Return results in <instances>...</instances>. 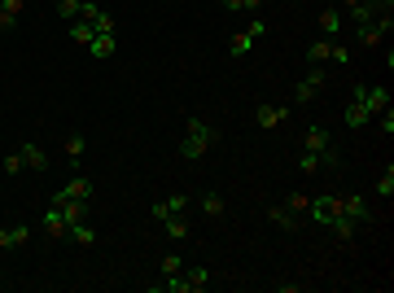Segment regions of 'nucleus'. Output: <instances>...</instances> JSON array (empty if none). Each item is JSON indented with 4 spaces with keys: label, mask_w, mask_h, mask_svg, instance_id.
Listing matches in <instances>:
<instances>
[{
    "label": "nucleus",
    "mask_w": 394,
    "mask_h": 293,
    "mask_svg": "<svg viewBox=\"0 0 394 293\" xmlns=\"http://www.w3.org/2000/svg\"><path fill=\"white\" fill-rule=\"evenodd\" d=\"M377 197H386V202L394 197V167H386V171L377 175Z\"/></svg>",
    "instance_id": "nucleus-23"
},
{
    "label": "nucleus",
    "mask_w": 394,
    "mask_h": 293,
    "mask_svg": "<svg viewBox=\"0 0 394 293\" xmlns=\"http://www.w3.org/2000/svg\"><path fill=\"white\" fill-rule=\"evenodd\" d=\"M162 228H166V237H171L175 245H184V241H188V224H184V215H171V219H162Z\"/></svg>",
    "instance_id": "nucleus-16"
},
{
    "label": "nucleus",
    "mask_w": 394,
    "mask_h": 293,
    "mask_svg": "<svg viewBox=\"0 0 394 293\" xmlns=\"http://www.w3.org/2000/svg\"><path fill=\"white\" fill-rule=\"evenodd\" d=\"M0 167H5V175H18V171H22V154L14 149V154H9L5 162H0Z\"/></svg>",
    "instance_id": "nucleus-32"
},
{
    "label": "nucleus",
    "mask_w": 394,
    "mask_h": 293,
    "mask_svg": "<svg viewBox=\"0 0 394 293\" xmlns=\"http://www.w3.org/2000/svg\"><path fill=\"white\" fill-rule=\"evenodd\" d=\"M342 215H346V219H355V224H373V206H368V197H364V193L342 197Z\"/></svg>",
    "instance_id": "nucleus-6"
},
{
    "label": "nucleus",
    "mask_w": 394,
    "mask_h": 293,
    "mask_svg": "<svg viewBox=\"0 0 394 293\" xmlns=\"http://www.w3.org/2000/svg\"><path fill=\"white\" fill-rule=\"evenodd\" d=\"M355 228H360V224H355V219H346L342 210H338V215L329 219V232H333V237H338L342 245H351V241H355Z\"/></svg>",
    "instance_id": "nucleus-14"
},
{
    "label": "nucleus",
    "mask_w": 394,
    "mask_h": 293,
    "mask_svg": "<svg viewBox=\"0 0 394 293\" xmlns=\"http://www.w3.org/2000/svg\"><path fill=\"white\" fill-rule=\"evenodd\" d=\"M285 119H289V105H259V110H254L259 127H281Z\"/></svg>",
    "instance_id": "nucleus-11"
},
{
    "label": "nucleus",
    "mask_w": 394,
    "mask_h": 293,
    "mask_svg": "<svg viewBox=\"0 0 394 293\" xmlns=\"http://www.w3.org/2000/svg\"><path fill=\"white\" fill-rule=\"evenodd\" d=\"M0 250H14V241H9V228H0Z\"/></svg>",
    "instance_id": "nucleus-39"
},
{
    "label": "nucleus",
    "mask_w": 394,
    "mask_h": 293,
    "mask_svg": "<svg viewBox=\"0 0 394 293\" xmlns=\"http://www.w3.org/2000/svg\"><path fill=\"white\" fill-rule=\"evenodd\" d=\"M250 49H254V35H250V31H241V35H232V40H228V53L232 57H245Z\"/></svg>",
    "instance_id": "nucleus-20"
},
{
    "label": "nucleus",
    "mask_w": 394,
    "mask_h": 293,
    "mask_svg": "<svg viewBox=\"0 0 394 293\" xmlns=\"http://www.w3.org/2000/svg\"><path fill=\"white\" fill-rule=\"evenodd\" d=\"M83 154V136H70L66 140V158H79Z\"/></svg>",
    "instance_id": "nucleus-35"
},
{
    "label": "nucleus",
    "mask_w": 394,
    "mask_h": 293,
    "mask_svg": "<svg viewBox=\"0 0 394 293\" xmlns=\"http://www.w3.org/2000/svg\"><path fill=\"white\" fill-rule=\"evenodd\" d=\"M303 145H307V154H325V149L333 145L329 127H320V123H311V127H307V136H303Z\"/></svg>",
    "instance_id": "nucleus-12"
},
{
    "label": "nucleus",
    "mask_w": 394,
    "mask_h": 293,
    "mask_svg": "<svg viewBox=\"0 0 394 293\" xmlns=\"http://www.w3.org/2000/svg\"><path fill=\"white\" fill-rule=\"evenodd\" d=\"M219 140V132L206 123V119H188L184 123V140H180V158H188V162H197L206 149Z\"/></svg>",
    "instance_id": "nucleus-1"
},
{
    "label": "nucleus",
    "mask_w": 394,
    "mask_h": 293,
    "mask_svg": "<svg viewBox=\"0 0 394 293\" xmlns=\"http://www.w3.org/2000/svg\"><path fill=\"white\" fill-rule=\"evenodd\" d=\"M92 35H97V31H92L83 18H75V22H70V40H75L79 49H88V44H92Z\"/></svg>",
    "instance_id": "nucleus-19"
},
{
    "label": "nucleus",
    "mask_w": 394,
    "mask_h": 293,
    "mask_svg": "<svg viewBox=\"0 0 394 293\" xmlns=\"http://www.w3.org/2000/svg\"><path fill=\"white\" fill-rule=\"evenodd\" d=\"M9 241H14V245H27V241H31V228H27V224L9 228Z\"/></svg>",
    "instance_id": "nucleus-31"
},
{
    "label": "nucleus",
    "mask_w": 394,
    "mask_h": 293,
    "mask_svg": "<svg viewBox=\"0 0 394 293\" xmlns=\"http://www.w3.org/2000/svg\"><path fill=\"white\" fill-rule=\"evenodd\" d=\"M351 101L364 105L368 119H377L381 110H390V88H386V84H355V88H351Z\"/></svg>",
    "instance_id": "nucleus-2"
},
{
    "label": "nucleus",
    "mask_w": 394,
    "mask_h": 293,
    "mask_svg": "<svg viewBox=\"0 0 394 293\" xmlns=\"http://www.w3.org/2000/svg\"><path fill=\"white\" fill-rule=\"evenodd\" d=\"M276 289H281V293H303V289H311V285H303V280H281Z\"/></svg>",
    "instance_id": "nucleus-36"
},
{
    "label": "nucleus",
    "mask_w": 394,
    "mask_h": 293,
    "mask_svg": "<svg viewBox=\"0 0 394 293\" xmlns=\"http://www.w3.org/2000/svg\"><path fill=\"white\" fill-rule=\"evenodd\" d=\"M329 44H333V40H316L311 49H307V62H311V66H325V62H329Z\"/></svg>",
    "instance_id": "nucleus-22"
},
{
    "label": "nucleus",
    "mask_w": 394,
    "mask_h": 293,
    "mask_svg": "<svg viewBox=\"0 0 394 293\" xmlns=\"http://www.w3.org/2000/svg\"><path fill=\"white\" fill-rule=\"evenodd\" d=\"M289 5H303V0H289Z\"/></svg>",
    "instance_id": "nucleus-40"
},
{
    "label": "nucleus",
    "mask_w": 394,
    "mask_h": 293,
    "mask_svg": "<svg viewBox=\"0 0 394 293\" xmlns=\"http://www.w3.org/2000/svg\"><path fill=\"white\" fill-rule=\"evenodd\" d=\"M79 9H83V0H57V18H66V22H75Z\"/></svg>",
    "instance_id": "nucleus-26"
},
{
    "label": "nucleus",
    "mask_w": 394,
    "mask_h": 293,
    "mask_svg": "<svg viewBox=\"0 0 394 293\" xmlns=\"http://www.w3.org/2000/svg\"><path fill=\"white\" fill-rule=\"evenodd\" d=\"M320 88H325V70H320V66H311V70H307V79L294 88V105H311Z\"/></svg>",
    "instance_id": "nucleus-5"
},
{
    "label": "nucleus",
    "mask_w": 394,
    "mask_h": 293,
    "mask_svg": "<svg viewBox=\"0 0 394 293\" xmlns=\"http://www.w3.org/2000/svg\"><path fill=\"white\" fill-rule=\"evenodd\" d=\"M44 237H53V241H62L66 232H70V224H66V210L62 206H53V210H44Z\"/></svg>",
    "instance_id": "nucleus-8"
},
{
    "label": "nucleus",
    "mask_w": 394,
    "mask_h": 293,
    "mask_svg": "<svg viewBox=\"0 0 394 293\" xmlns=\"http://www.w3.org/2000/svg\"><path fill=\"white\" fill-rule=\"evenodd\" d=\"M201 210H206L210 219H219V215H223L228 206H223V197H219V193H206V197H201Z\"/></svg>",
    "instance_id": "nucleus-24"
},
{
    "label": "nucleus",
    "mask_w": 394,
    "mask_h": 293,
    "mask_svg": "<svg viewBox=\"0 0 394 293\" xmlns=\"http://www.w3.org/2000/svg\"><path fill=\"white\" fill-rule=\"evenodd\" d=\"M184 272V259H180V254H166V259H162V276H180Z\"/></svg>",
    "instance_id": "nucleus-28"
},
{
    "label": "nucleus",
    "mask_w": 394,
    "mask_h": 293,
    "mask_svg": "<svg viewBox=\"0 0 394 293\" xmlns=\"http://www.w3.org/2000/svg\"><path fill=\"white\" fill-rule=\"evenodd\" d=\"M320 35H325V40H333V35H342V9H338V5L320 9Z\"/></svg>",
    "instance_id": "nucleus-13"
},
{
    "label": "nucleus",
    "mask_w": 394,
    "mask_h": 293,
    "mask_svg": "<svg viewBox=\"0 0 394 293\" xmlns=\"http://www.w3.org/2000/svg\"><path fill=\"white\" fill-rule=\"evenodd\" d=\"M70 202H88L92 206V180H88V175H75L66 189L53 193V206H70Z\"/></svg>",
    "instance_id": "nucleus-3"
},
{
    "label": "nucleus",
    "mask_w": 394,
    "mask_h": 293,
    "mask_svg": "<svg viewBox=\"0 0 394 293\" xmlns=\"http://www.w3.org/2000/svg\"><path fill=\"white\" fill-rule=\"evenodd\" d=\"M245 31H250V35H254V40H259V35H263V31H267V22H263V18H254V22H250V27H245Z\"/></svg>",
    "instance_id": "nucleus-38"
},
{
    "label": "nucleus",
    "mask_w": 394,
    "mask_h": 293,
    "mask_svg": "<svg viewBox=\"0 0 394 293\" xmlns=\"http://www.w3.org/2000/svg\"><path fill=\"white\" fill-rule=\"evenodd\" d=\"M79 18H83V22H88V27H92V31H97V35H114V14H110V9H101V5H97V0H83V9H79Z\"/></svg>",
    "instance_id": "nucleus-4"
},
{
    "label": "nucleus",
    "mask_w": 394,
    "mask_h": 293,
    "mask_svg": "<svg viewBox=\"0 0 394 293\" xmlns=\"http://www.w3.org/2000/svg\"><path fill=\"white\" fill-rule=\"evenodd\" d=\"M285 206H289L294 215H303V210H307V197H303V193H289V197H285Z\"/></svg>",
    "instance_id": "nucleus-33"
},
{
    "label": "nucleus",
    "mask_w": 394,
    "mask_h": 293,
    "mask_svg": "<svg viewBox=\"0 0 394 293\" xmlns=\"http://www.w3.org/2000/svg\"><path fill=\"white\" fill-rule=\"evenodd\" d=\"M329 62H333V66H351V49L333 40V44H329Z\"/></svg>",
    "instance_id": "nucleus-27"
},
{
    "label": "nucleus",
    "mask_w": 394,
    "mask_h": 293,
    "mask_svg": "<svg viewBox=\"0 0 394 293\" xmlns=\"http://www.w3.org/2000/svg\"><path fill=\"white\" fill-rule=\"evenodd\" d=\"M66 237L75 241V245H92V241H97V232H92V224H88V219H79V224H70V232H66Z\"/></svg>",
    "instance_id": "nucleus-17"
},
{
    "label": "nucleus",
    "mask_w": 394,
    "mask_h": 293,
    "mask_svg": "<svg viewBox=\"0 0 394 293\" xmlns=\"http://www.w3.org/2000/svg\"><path fill=\"white\" fill-rule=\"evenodd\" d=\"M368 123H373V119H368V110H364V105H346V127H368Z\"/></svg>",
    "instance_id": "nucleus-21"
},
{
    "label": "nucleus",
    "mask_w": 394,
    "mask_h": 293,
    "mask_svg": "<svg viewBox=\"0 0 394 293\" xmlns=\"http://www.w3.org/2000/svg\"><path fill=\"white\" fill-rule=\"evenodd\" d=\"M267 219H272L276 228H285V232H298V228H303V215H294V210L285 206V202L272 206V210H267Z\"/></svg>",
    "instance_id": "nucleus-9"
},
{
    "label": "nucleus",
    "mask_w": 394,
    "mask_h": 293,
    "mask_svg": "<svg viewBox=\"0 0 394 293\" xmlns=\"http://www.w3.org/2000/svg\"><path fill=\"white\" fill-rule=\"evenodd\" d=\"M188 202H193L188 193H171V197H162V202H153V219L162 224V219H171V215H184Z\"/></svg>",
    "instance_id": "nucleus-7"
},
{
    "label": "nucleus",
    "mask_w": 394,
    "mask_h": 293,
    "mask_svg": "<svg viewBox=\"0 0 394 293\" xmlns=\"http://www.w3.org/2000/svg\"><path fill=\"white\" fill-rule=\"evenodd\" d=\"M18 27V18L14 14H5V9H0V31H14Z\"/></svg>",
    "instance_id": "nucleus-37"
},
{
    "label": "nucleus",
    "mask_w": 394,
    "mask_h": 293,
    "mask_svg": "<svg viewBox=\"0 0 394 293\" xmlns=\"http://www.w3.org/2000/svg\"><path fill=\"white\" fill-rule=\"evenodd\" d=\"M0 9H5V14H14V18H22V9H27V0H0Z\"/></svg>",
    "instance_id": "nucleus-34"
},
{
    "label": "nucleus",
    "mask_w": 394,
    "mask_h": 293,
    "mask_svg": "<svg viewBox=\"0 0 394 293\" xmlns=\"http://www.w3.org/2000/svg\"><path fill=\"white\" fill-rule=\"evenodd\" d=\"M184 280H188V293H201L210 285V272L206 267H184Z\"/></svg>",
    "instance_id": "nucleus-18"
},
{
    "label": "nucleus",
    "mask_w": 394,
    "mask_h": 293,
    "mask_svg": "<svg viewBox=\"0 0 394 293\" xmlns=\"http://www.w3.org/2000/svg\"><path fill=\"white\" fill-rule=\"evenodd\" d=\"M316 158H320V167H329V171H338V167H342V154H338L333 145L325 149V154H316Z\"/></svg>",
    "instance_id": "nucleus-29"
},
{
    "label": "nucleus",
    "mask_w": 394,
    "mask_h": 293,
    "mask_svg": "<svg viewBox=\"0 0 394 293\" xmlns=\"http://www.w3.org/2000/svg\"><path fill=\"white\" fill-rule=\"evenodd\" d=\"M88 53L97 57V62H105V57H114V53H118V40H114V35H92Z\"/></svg>",
    "instance_id": "nucleus-15"
},
{
    "label": "nucleus",
    "mask_w": 394,
    "mask_h": 293,
    "mask_svg": "<svg viewBox=\"0 0 394 293\" xmlns=\"http://www.w3.org/2000/svg\"><path fill=\"white\" fill-rule=\"evenodd\" d=\"M18 154H22V167H31V171H44V167H49V154H44L35 140H22Z\"/></svg>",
    "instance_id": "nucleus-10"
},
{
    "label": "nucleus",
    "mask_w": 394,
    "mask_h": 293,
    "mask_svg": "<svg viewBox=\"0 0 394 293\" xmlns=\"http://www.w3.org/2000/svg\"><path fill=\"white\" fill-rule=\"evenodd\" d=\"M223 9H228V14H241V9H250V14H259L263 9V0H219Z\"/></svg>",
    "instance_id": "nucleus-25"
},
{
    "label": "nucleus",
    "mask_w": 394,
    "mask_h": 293,
    "mask_svg": "<svg viewBox=\"0 0 394 293\" xmlns=\"http://www.w3.org/2000/svg\"><path fill=\"white\" fill-rule=\"evenodd\" d=\"M298 171H303V175H316V171H320V158H316V154H303V158H298Z\"/></svg>",
    "instance_id": "nucleus-30"
}]
</instances>
